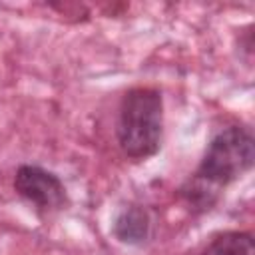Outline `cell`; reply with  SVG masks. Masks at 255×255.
<instances>
[{
	"mask_svg": "<svg viewBox=\"0 0 255 255\" xmlns=\"http://www.w3.org/2000/svg\"><path fill=\"white\" fill-rule=\"evenodd\" d=\"M199 255H255V243L251 233L225 231L213 237Z\"/></svg>",
	"mask_w": 255,
	"mask_h": 255,
	"instance_id": "obj_5",
	"label": "cell"
},
{
	"mask_svg": "<svg viewBox=\"0 0 255 255\" xmlns=\"http://www.w3.org/2000/svg\"><path fill=\"white\" fill-rule=\"evenodd\" d=\"M255 141L247 128L221 129L209 143L193 177L181 187V195L197 209H209L223 185L251 169Z\"/></svg>",
	"mask_w": 255,
	"mask_h": 255,
	"instance_id": "obj_1",
	"label": "cell"
},
{
	"mask_svg": "<svg viewBox=\"0 0 255 255\" xmlns=\"http://www.w3.org/2000/svg\"><path fill=\"white\" fill-rule=\"evenodd\" d=\"M114 235L129 245H139L149 237V215L139 205H129L120 211L114 221Z\"/></svg>",
	"mask_w": 255,
	"mask_h": 255,
	"instance_id": "obj_4",
	"label": "cell"
},
{
	"mask_svg": "<svg viewBox=\"0 0 255 255\" xmlns=\"http://www.w3.org/2000/svg\"><path fill=\"white\" fill-rule=\"evenodd\" d=\"M163 131V100L153 88L129 90L120 106L118 141L126 155L145 159L159 149Z\"/></svg>",
	"mask_w": 255,
	"mask_h": 255,
	"instance_id": "obj_2",
	"label": "cell"
},
{
	"mask_svg": "<svg viewBox=\"0 0 255 255\" xmlns=\"http://www.w3.org/2000/svg\"><path fill=\"white\" fill-rule=\"evenodd\" d=\"M14 189L38 211H58L68 203V193L60 177L38 165H20L14 175Z\"/></svg>",
	"mask_w": 255,
	"mask_h": 255,
	"instance_id": "obj_3",
	"label": "cell"
}]
</instances>
